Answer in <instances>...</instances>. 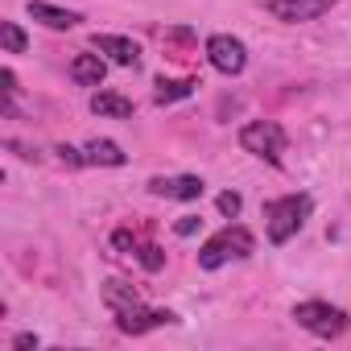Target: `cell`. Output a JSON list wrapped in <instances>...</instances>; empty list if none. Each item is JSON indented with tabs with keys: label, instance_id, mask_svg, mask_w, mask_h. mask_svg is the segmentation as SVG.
Returning <instances> with one entry per match:
<instances>
[{
	"label": "cell",
	"instance_id": "obj_1",
	"mask_svg": "<svg viewBox=\"0 0 351 351\" xmlns=\"http://www.w3.org/2000/svg\"><path fill=\"white\" fill-rule=\"evenodd\" d=\"M252 248H256V240H252V232L248 228H240V223H228L223 232H215L203 248H199V269H219V265H228V261H244V256H252Z\"/></svg>",
	"mask_w": 351,
	"mask_h": 351
},
{
	"label": "cell",
	"instance_id": "obj_2",
	"mask_svg": "<svg viewBox=\"0 0 351 351\" xmlns=\"http://www.w3.org/2000/svg\"><path fill=\"white\" fill-rule=\"evenodd\" d=\"M306 215H310V195H285V199L265 203L269 240H273V244H285L289 236H298V228L306 223Z\"/></svg>",
	"mask_w": 351,
	"mask_h": 351
},
{
	"label": "cell",
	"instance_id": "obj_3",
	"mask_svg": "<svg viewBox=\"0 0 351 351\" xmlns=\"http://www.w3.org/2000/svg\"><path fill=\"white\" fill-rule=\"evenodd\" d=\"M240 145L244 153L252 157H265L269 165H281V153H285V128L277 120H248L240 128Z\"/></svg>",
	"mask_w": 351,
	"mask_h": 351
},
{
	"label": "cell",
	"instance_id": "obj_4",
	"mask_svg": "<svg viewBox=\"0 0 351 351\" xmlns=\"http://www.w3.org/2000/svg\"><path fill=\"white\" fill-rule=\"evenodd\" d=\"M293 322L306 326L318 339H339L347 330V314L339 306H326V302H298L293 306Z\"/></svg>",
	"mask_w": 351,
	"mask_h": 351
},
{
	"label": "cell",
	"instance_id": "obj_5",
	"mask_svg": "<svg viewBox=\"0 0 351 351\" xmlns=\"http://www.w3.org/2000/svg\"><path fill=\"white\" fill-rule=\"evenodd\" d=\"M207 58L219 75H240L248 66V46L232 34H215V38H207Z\"/></svg>",
	"mask_w": 351,
	"mask_h": 351
},
{
	"label": "cell",
	"instance_id": "obj_6",
	"mask_svg": "<svg viewBox=\"0 0 351 351\" xmlns=\"http://www.w3.org/2000/svg\"><path fill=\"white\" fill-rule=\"evenodd\" d=\"M339 0H265V9L285 21V25H298V21H318L322 13H330Z\"/></svg>",
	"mask_w": 351,
	"mask_h": 351
},
{
	"label": "cell",
	"instance_id": "obj_7",
	"mask_svg": "<svg viewBox=\"0 0 351 351\" xmlns=\"http://www.w3.org/2000/svg\"><path fill=\"white\" fill-rule=\"evenodd\" d=\"M169 322H178V314H173V310H145L141 302L128 306V310H116V326H120L124 335H145V330L169 326Z\"/></svg>",
	"mask_w": 351,
	"mask_h": 351
},
{
	"label": "cell",
	"instance_id": "obj_8",
	"mask_svg": "<svg viewBox=\"0 0 351 351\" xmlns=\"http://www.w3.org/2000/svg\"><path fill=\"white\" fill-rule=\"evenodd\" d=\"M203 178H195V173H182V178H153L149 182V195H161V199H182V203H195L203 199Z\"/></svg>",
	"mask_w": 351,
	"mask_h": 351
},
{
	"label": "cell",
	"instance_id": "obj_9",
	"mask_svg": "<svg viewBox=\"0 0 351 351\" xmlns=\"http://www.w3.org/2000/svg\"><path fill=\"white\" fill-rule=\"evenodd\" d=\"M91 46H95L99 54H108L116 66H136V62H141V46H136L132 38H120V34H95Z\"/></svg>",
	"mask_w": 351,
	"mask_h": 351
},
{
	"label": "cell",
	"instance_id": "obj_10",
	"mask_svg": "<svg viewBox=\"0 0 351 351\" xmlns=\"http://www.w3.org/2000/svg\"><path fill=\"white\" fill-rule=\"evenodd\" d=\"M29 17L42 21L46 29H75L83 21L75 9H58V5H46V0H29Z\"/></svg>",
	"mask_w": 351,
	"mask_h": 351
},
{
	"label": "cell",
	"instance_id": "obj_11",
	"mask_svg": "<svg viewBox=\"0 0 351 351\" xmlns=\"http://www.w3.org/2000/svg\"><path fill=\"white\" fill-rule=\"evenodd\" d=\"M104 75H108V62H104L99 54H79V58L71 62V79H75L79 87H99Z\"/></svg>",
	"mask_w": 351,
	"mask_h": 351
},
{
	"label": "cell",
	"instance_id": "obj_12",
	"mask_svg": "<svg viewBox=\"0 0 351 351\" xmlns=\"http://www.w3.org/2000/svg\"><path fill=\"white\" fill-rule=\"evenodd\" d=\"M91 112L95 116H112V120H128L132 116V99H124L116 91H95L91 95Z\"/></svg>",
	"mask_w": 351,
	"mask_h": 351
},
{
	"label": "cell",
	"instance_id": "obj_13",
	"mask_svg": "<svg viewBox=\"0 0 351 351\" xmlns=\"http://www.w3.org/2000/svg\"><path fill=\"white\" fill-rule=\"evenodd\" d=\"M83 161H87V165H124L128 153H124L116 141H91V145L83 149Z\"/></svg>",
	"mask_w": 351,
	"mask_h": 351
},
{
	"label": "cell",
	"instance_id": "obj_14",
	"mask_svg": "<svg viewBox=\"0 0 351 351\" xmlns=\"http://www.w3.org/2000/svg\"><path fill=\"white\" fill-rule=\"evenodd\" d=\"M195 79H157V104H178L195 91Z\"/></svg>",
	"mask_w": 351,
	"mask_h": 351
},
{
	"label": "cell",
	"instance_id": "obj_15",
	"mask_svg": "<svg viewBox=\"0 0 351 351\" xmlns=\"http://www.w3.org/2000/svg\"><path fill=\"white\" fill-rule=\"evenodd\" d=\"M104 302H108V306H112V314H116V310L136 306L141 298H136V289H132V285H124V281H108V285H104Z\"/></svg>",
	"mask_w": 351,
	"mask_h": 351
},
{
	"label": "cell",
	"instance_id": "obj_16",
	"mask_svg": "<svg viewBox=\"0 0 351 351\" xmlns=\"http://www.w3.org/2000/svg\"><path fill=\"white\" fill-rule=\"evenodd\" d=\"M0 42H5V54H25V46H29V38L21 34L17 21H0Z\"/></svg>",
	"mask_w": 351,
	"mask_h": 351
},
{
	"label": "cell",
	"instance_id": "obj_17",
	"mask_svg": "<svg viewBox=\"0 0 351 351\" xmlns=\"http://www.w3.org/2000/svg\"><path fill=\"white\" fill-rule=\"evenodd\" d=\"M215 207H219V215H228V219H236V215H240V207H244V199H240L236 191H223V195L215 199Z\"/></svg>",
	"mask_w": 351,
	"mask_h": 351
},
{
	"label": "cell",
	"instance_id": "obj_18",
	"mask_svg": "<svg viewBox=\"0 0 351 351\" xmlns=\"http://www.w3.org/2000/svg\"><path fill=\"white\" fill-rule=\"evenodd\" d=\"M136 256H141V265H145L149 273H157V269L165 265V256H161V248H153V244H145V248H141Z\"/></svg>",
	"mask_w": 351,
	"mask_h": 351
},
{
	"label": "cell",
	"instance_id": "obj_19",
	"mask_svg": "<svg viewBox=\"0 0 351 351\" xmlns=\"http://www.w3.org/2000/svg\"><path fill=\"white\" fill-rule=\"evenodd\" d=\"M199 223H203L199 215H182L178 223H173V232H178V236H195V232H199Z\"/></svg>",
	"mask_w": 351,
	"mask_h": 351
},
{
	"label": "cell",
	"instance_id": "obj_20",
	"mask_svg": "<svg viewBox=\"0 0 351 351\" xmlns=\"http://www.w3.org/2000/svg\"><path fill=\"white\" fill-rule=\"evenodd\" d=\"M58 157H62L66 165H87V161H83V153H79V149H71V145H58Z\"/></svg>",
	"mask_w": 351,
	"mask_h": 351
},
{
	"label": "cell",
	"instance_id": "obj_21",
	"mask_svg": "<svg viewBox=\"0 0 351 351\" xmlns=\"http://www.w3.org/2000/svg\"><path fill=\"white\" fill-rule=\"evenodd\" d=\"M9 149H13L17 157H25V161H38V149H29V145H21V141H9Z\"/></svg>",
	"mask_w": 351,
	"mask_h": 351
},
{
	"label": "cell",
	"instance_id": "obj_22",
	"mask_svg": "<svg viewBox=\"0 0 351 351\" xmlns=\"http://www.w3.org/2000/svg\"><path fill=\"white\" fill-rule=\"evenodd\" d=\"M112 244H116L120 252H132V248H136V240H132L128 232H116V236H112Z\"/></svg>",
	"mask_w": 351,
	"mask_h": 351
},
{
	"label": "cell",
	"instance_id": "obj_23",
	"mask_svg": "<svg viewBox=\"0 0 351 351\" xmlns=\"http://www.w3.org/2000/svg\"><path fill=\"white\" fill-rule=\"evenodd\" d=\"M13 347H17V351H29V347H38V335H29V330H25V335H17V339H13Z\"/></svg>",
	"mask_w": 351,
	"mask_h": 351
},
{
	"label": "cell",
	"instance_id": "obj_24",
	"mask_svg": "<svg viewBox=\"0 0 351 351\" xmlns=\"http://www.w3.org/2000/svg\"><path fill=\"white\" fill-rule=\"evenodd\" d=\"M0 83H5V95L17 91V75H13V71H0Z\"/></svg>",
	"mask_w": 351,
	"mask_h": 351
}]
</instances>
